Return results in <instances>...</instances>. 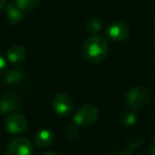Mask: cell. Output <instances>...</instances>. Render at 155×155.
Listing matches in <instances>:
<instances>
[{
	"mask_svg": "<svg viewBox=\"0 0 155 155\" xmlns=\"http://www.w3.org/2000/svg\"><path fill=\"white\" fill-rule=\"evenodd\" d=\"M82 53L87 62L93 63V64H99L103 62L107 56V41L103 37L98 36V35L88 37L83 44Z\"/></svg>",
	"mask_w": 155,
	"mask_h": 155,
	"instance_id": "cell-1",
	"label": "cell"
},
{
	"mask_svg": "<svg viewBox=\"0 0 155 155\" xmlns=\"http://www.w3.org/2000/svg\"><path fill=\"white\" fill-rule=\"evenodd\" d=\"M151 94L147 87L137 85L127 91L125 95V102L132 110H142L150 102Z\"/></svg>",
	"mask_w": 155,
	"mask_h": 155,
	"instance_id": "cell-2",
	"label": "cell"
},
{
	"mask_svg": "<svg viewBox=\"0 0 155 155\" xmlns=\"http://www.w3.org/2000/svg\"><path fill=\"white\" fill-rule=\"evenodd\" d=\"M99 118V110L95 105L85 104L81 106L73 116L75 125L79 127H89L97 122Z\"/></svg>",
	"mask_w": 155,
	"mask_h": 155,
	"instance_id": "cell-3",
	"label": "cell"
},
{
	"mask_svg": "<svg viewBox=\"0 0 155 155\" xmlns=\"http://www.w3.org/2000/svg\"><path fill=\"white\" fill-rule=\"evenodd\" d=\"M32 152V142L27 137L14 138L7 147V155H31Z\"/></svg>",
	"mask_w": 155,
	"mask_h": 155,
	"instance_id": "cell-4",
	"label": "cell"
},
{
	"mask_svg": "<svg viewBox=\"0 0 155 155\" xmlns=\"http://www.w3.org/2000/svg\"><path fill=\"white\" fill-rule=\"evenodd\" d=\"M5 127L11 134H20L28 129V120L24 115L12 113L5 118Z\"/></svg>",
	"mask_w": 155,
	"mask_h": 155,
	"instance_id": "cell-5",
	"label": "cell"
},
{
	"mask_svg": "<svg viewBox=\"0 0 155 155\" xmlns=\"http://www.w3.org/2000/svg\"><path fill=\"white\" fill-rule=\"evenodd\" d=\"M74 104L73 100L68 94L58 93L53 98V108L60 116H68L72 113Z\"/></svg>",
	"mask_w": 155,
	"mask_h": 155,
	"instance_id": "cell-6",
	"label": "cell"
},
{
	"mask_svg": "<svg viewBox=\"0 0 155 155\" xmlns=\"http://www.w3.org/2000/svg\"><path fill=\"white\" fill-rule=\"evenodd\" d=\"M130 34V29L124 22L114 21L110 24L106 28V35L113 41L120 43L127 38Z\"/></svg>",
	"mask_w": 155,
	"mask_h": 155,
	"instance_id": "cell-7",
	"label": "cell"
},
{
	"mask_svg": "<svg viewBox=\"0 0 155 155\" xmlns=\"http://www.w3.org/2000/svg\"><path fill=\"white\" fill-rule=\"evenodd\" d=\"M20 107V101L15 96H5L0 99V115L12 114Z\"/></svg>",
	"mask_w": 155,
	"mask_h": 155,
	"instance_id": "cell-8",
	"label": "cell"
},
{
	"mask_svg": "<svg viewBox=\"0 0 155 155\" xmlns=\"http://www.w3.org/2000/svg\"><path fill=\"white\" fill-rule=\"evenodd\" d=\"M5 14L7 18L12 25H18L24 19V11L19 9L15 1H11L5 5Z\"/></svg>",
	"mask_w": 155,
	"mask_h": 155,
	"instance_id": "cell-9",
	"label": "cell"
},
{
	"mask_svg": "<svg viewBox=\"0 0 155 155\" xmlns=\"http://www.w3.org/2000/svg\"><path fill=\"white\" fill-rule=\"evenodd\" d=\"M54 141V134L51 130L44 129L38 131L34 136V142L39 148H47Z\"/></svg>",
	"mask_w": 155,
	"mask_h": 155,
	"instance_id": "cell-10",
	"label": "cell"
},
{
	"mask_svg": "<svg viewBox=\"0 0 155 155\" xmlns=\"http://www.w3.org/2000/svg\"><path fill=\"white\" fill-rule=\"evenodd\" d=\"M7 58L12 64H20L26 58V49L21 45H13L8 49Z\"/></svg>",
	"mask_w": 155,
	"mask_h": 155,
	"instance_id": "cell-11",
	"label": "cell"
},
{
	"mask_svg": "<svg viewBox=\"0 0 155 155\" xmlns=\"http://www.w3.org/2000/svg\"><path fill=\"white\" fill-rule=\"evenodd\" d=\"M22 77H24V73H22L21 69H9V70H5L3 73V82L8 83V84H16L21 81Z\"/></svg>",
	"mask_w": 155,
	"mask_h": 155,
	"instance_id": "cell-12",
	"label": "cell"
},
{
	"mask_svg": "<svg viewBox=\"0 0 155 155\" xmlns=\"http://www.w3.org/2000/svg\"><path fill=\"white\" fill-rule=\"evenodd\" d=\"M15 2L24 12H30L38 7L41 0H16Z\"/></svg>",
	"mask_w": 155,
	"mask_h": 155,
	"instance_id": "cell-13",
	"label": "cell"
},
{
	"mask_svg": "<svg viewBox=\"0 0 155 155\" xmlns=\"http://www.w3.org/2000/svg\"><path fill=\"white\" fill-rule=\"evenodd\" d=\"M86 28L89 32H93V33H96V32H99L102 28V24L98 18H89L87 20V24H86Z\"/></svg>",
	"mask_w": 155,
	"mask_h": 155,
	"instance_id": "cell-14",
	"label": "cell"
},
{
	"mask_svg": "<svg viewBox=\"0 0 155 155\" xmlns=\"http://www.w3.org/2000/svg\"><path fill=\"white\" fill-rule=\"evenodd\" d=\"M136 120H137V117L134 113L129 112V113H125L122 117H121V121L124 125L127 127H130V125H133L135 124Z\"/></svg>",
	"mask_w": 155,
	"mask_h": 155,
	"instance_id": "cell-15",
	"label": "cell"
},
{
	"mask_svg": "<svg viewBox=\"0 0 155 155\" xmlns=\"http://www.w3.org/2000/svg\"><path fill=\"white\" fill-rule=\"evenodd\" d=\"M77 134H78V129L74 125H69V127H67V129H66L67 137L70 138V139H73V138L77 136Z\"/></svg>",
	"mask_w": 155,
	"mask_h": 155,
	"instance_id": "cell-16",
	"label": "cell"
},
{
	"mask_svg": "<svg viewBox=\"0 0 155 155\" xmlns=\"http://www.w3.org/2000/svg\"><path fill=\"white\" fill-rule=\"evenodd\" d=\"M5 70H7V58L0 51V74H3Z\"/></svg>",
	"mask_w": 155,
	"mask_h": 155,
	"instance_id": "cell-17",
	"label": "cell"
},
{
	"mask_svg": "<svg viewBox=\"0 0 155 155\" xmlns=\"http://www.w3.org/2000/svg\"><path fill=\"white\" fill-rule=\"evenodd\" d=\"M149 152H150L151 155H155V137L151 141L150 147H149Z\"/></svg>",
	"mask_w": 155,
	"mask_h": 155,
	"instance_id": "cell-18",
	"label": "cell"
},
{
	"mask_svg": "<svg viewBox=\"0 0 155 155\" xmlns=\"http://www.w3.org/2000/svg\"><path fill=\"white\" fill-rule=\"evenodd\" d=\"M7 5V0H0V11L3 9Z\"/></svg>",
	"mask_w": 155,
	"mask_h": 155,
	"instance_id": "cell-19",
	"label": "cell"
},
{
	"mask_svg": "<svg viewBox=\"0 0 155 155\" xmlns=\"http://www.w3.org/2000/svg\"><path fill=\"white\" fill-rule=\"evenodd\" d=\"M41 155H58L56 153H54V152H46V153H44V154H41Z\"/></svg>",
	"mask_w": 155,
	"mask_h": 155,
	"instance_id": "cell-20",
	"label": "cell"
}]
</instances>
